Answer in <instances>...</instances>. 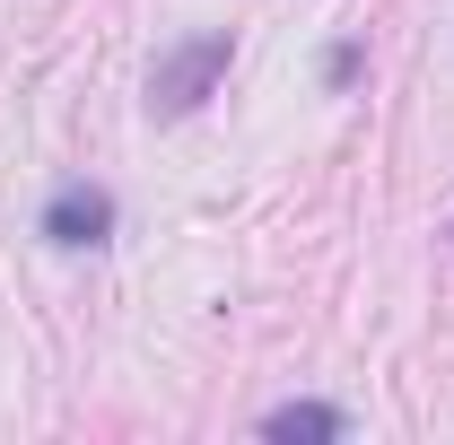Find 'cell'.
Segmentation results:
<instances>
[{
  "label": "cell",
  "instance_id": "cell-1",
  "mask_svg": "<svg viewBox=\"0 0 454 445\" xmlns=\"http://www.w3.org/2000/svg\"><path fill=\"white\" fill-rule=\"evenodd\" d=\"M227 61H236L227 35H192V44H175V53L149 70V113H192L227 79Z\"/></svg>",
  "mask_w": 454,
  "mask_h": 445
},
{
  "label": "cell",
  "instance_id": "cell-2",
  "mask_svg": "<svg viewBox=\"0 0 454 445\" xmlns=\"http://www.w3.org/2000/svg\"><path fill=\"white\" fill-rule=\"evenodd\" d=\"M106 227H114V201L97 183H61L53 201H44V236L53 245H106Z\"/></svg>",
  "mask_w": 454,
  "mask_h": 445
},
{
  "label": "cell",
  "instance_id": "cell-3",
  "mask_svg": "<svg viewBox=\"0 0 454 445\" xmlns=\"http://www.w3.org/2000/svg\"><path fill=\"white\" fill-rule=\"evenodd\" d=\"M349 419L340 410H324V402H280L271 419H262V437H306V445H333Z\"/></svg>",
  "mask_w": 454,
  "mask_h": 445
}]
</instances>
